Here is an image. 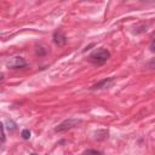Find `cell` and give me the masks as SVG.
Returning a JSON list of instances; mask_svg holds the SVG:
<instances>
[{
  "label": "cell",
  "mask_w": 155,
  "mask_h": 155,
  "mask_svg": "<svg viewBox=\"0 0 155 155\" xmlns=\"http://www.w3.org/2000/svg\"><path fill=\"white\" fill-rule=\"evenodd\" d=\"M6 128L8 131H15L17 128V125H16V122L13 120H7L6 121Z\"/></svg>",
  "instance_id": "cell-7"
},
{
  "label": "cell",
  "mask_w": 155,
  "mask_h": 155,
  "mask_svg": "<svg viewBox=\"0 0 155 155\" xmlns=\"http://www.w3.org/2000/svg\"><path fill=\"white\" fill-rule=\"evenodd\" d=\"M150 51L151 52H154V40L151 41V44H150Z\"/></svg>",
  "instance_id": "cell-10"
},
{
  "label": "cell",
  "mask_w": 155,
  "mask_h": 155,
  "mask_svg": "<svg viewBox=\"0 0 155 155\" xmlns=\"http://www.w3.org/2000/svg\"><path fill=\"white\" fill-rule=\"evenodd\" d=\"M53 42L57 45V46H64L67 44V36L65 34L63 33V30L58 29L53 33Z\"/></svg>",
  "instance_id": "cell-5"
},
{
  "label": "cell",
  "mask_w": 155,
  "mask_h": 155,
  "mask_svg": "<svg viewBox=\"0 0 155 155\" xmlns=\"http://www.w3.org/2000/svg\"><path fill=\"white\" fill-rule=\"evenodd\" d=\"M21 136H22L23 139H29L30 136H31V133H30V131H29L28 128H24V130L21 132Z\"/></svg>",
  "instance_id": "cell-8"
},
{
  "label": "cell",
  "mask_w": 155,
  "mask_h": 155,
  "mask_svg": "<svg viewBox=\"0 0 155 155\" xmlns=\"http://www.w3.org/2000/svg\"><path fill=\"white\" fill-rule=\"evenodd\" d=\"M6 65L11 69H22L27 65V62H25L24 58H22L19 56H16V57L10 58V61L6 63Z\"/></svg>",
  "instance_id": "cell-3"
},
{
  "label": "cell",
  "mask_w": 155,
  "mask_h": 155,
  "mask_svg": "<svg viewBox=\"0 0 155 155\" xmlns=\"http://www.w3.org/2000/svg\"><path fill=\"white\" fill-rule=\"evenodd\" d=\"M114 78L111 76V78H105V79H103V80H101V81H98L97 84H94V85H92L91 87H90V90L91 91H97V90H103V88H109V87H111L113 86V84H114Z\"/></svg>",
  "instance_id": "cell-4"
},
{
  "label": "cell",
  "mask_w": 155,
  "mask_h": 155,
  "mask_svg": "<svg viewBox=\"0 0 155 155\" xmlns=\"http://www.w3.org/2000/svg\"><path fill=\"white\" fill-rule=\"evenodd\" d=\"M80 122H81L80 119H73V117H69V119H65L64 121H62V122L54 128V131H56V132H63V131H67V130H70V128L76 127Z\"/></svg>",
  "instance_id": "cell-2"
},
{
  "label": "cell",
  "mask_w": 155,
  "mask_h": 155,
  "mask_svg": "<svg viewBox=\"0 0 155 155\" xmlns=\"http://www.w3.org/2000/svg\"><path fill=\"white\" fill-rule=\"evenodd\" d=\"M30 155H36V154H34V153H31V154H30Z\"/></svg>",
  "instance_id": "cell-12"
},
{
  "label": "cell",
  "mask_w": 155,
  "mask_h": 155,
  "mask_svg": "<svg viewBox=\"0 0 155 155\" xmlns=\"http://www.w3.org/2000/svg\"><path fill=\"white\" fill-rule=\"evenodd\" d=\"M82 155H103V153L96 149H87L82 153Z\"/></svg>",
  "instance_id": "cell-6"
},
{
  "label": "cell",
  "mask_w": 155,
  "mask_h": 155,
  "mask_svg": "<svg viewBox=\"0 0 155 155\" xmlns=\"http://www.w3.org/2000/svg\"><path fill=\"white\" fill-rule=\"evenodd\" d=\"M88 58L93 64L101 65V64H104L110 58V52L104 47H99V48H96L94 51H92L91 54L88 56Z\"/></svg>",
  "instance_id": "cell-1"
},
{
  "label": "cell",
  "mask_w": 155,
  "mask_h": 155,
  "mask_svg": "<svg viewBox=\"0 0 155 155\" xmlns=\"http://www.w3.org/2000/svg\"><path fill=\"white\" fill-rule=\"evenodd\" d=\"M2 80H4V74H2V73H0V82H1Z\"/></svg>",
  "instance_id": "cell-11"
},
{
  "label": "cell",
  "mask_w": 155,
  "mask_h": 155,
  "mask_svg": "<svg viewBox=\"0 0 155 155\" xmlns=\"http://www.w3.org/2000/svg\"><path fill=\"white\" fill-rule=\"evenodd\" d=\"M0 142H5V128L1 121H0Z\"/></svg>",
  "instance_id": "cell-9"
}]
</instances>
